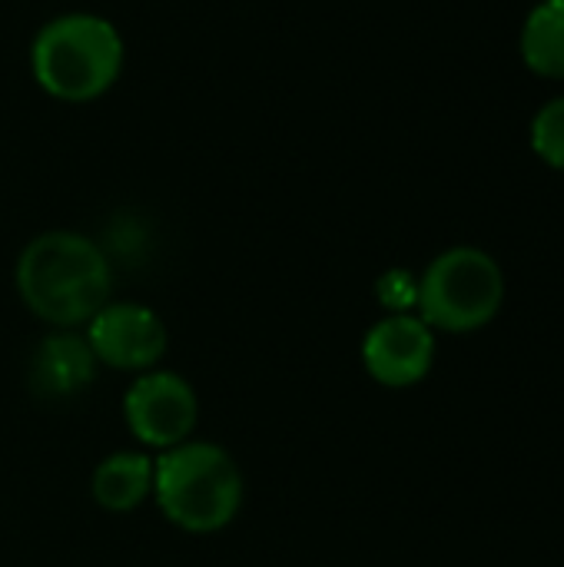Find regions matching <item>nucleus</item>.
<instances>
[{
	"label": "nucleus",
	"mask_w": 564,
	"mask_h": 567,
	"mask_svg": "<svg viewBox=\"0 0 564 567\" xmlns=\"http://www.w3.org/2000/svg\"><path fill=\"white\" fill-rule=\"evenodd\" d=\"M113 269L93 239L80 233H43L17 259L23 306L60 329L90 322L110 302Z\"/></svg>",
	"instance_id": "f257e3e1"
},
{
	"label": "nucleus",
	"mask_w": 564,
	"mask_h": 567,
	"mask_svg": "<svg viewBox=\"0 0 564 567\" xmlns=\"http://www.w3.org/2000/svg\"><path fill=\"white\" fill-rule=\"evenodd\" d=\"M153 495L176 528L213 535L239 515L243 472L226 449L213 442H183L153 462Z\"/></svg>",
	"instance_id": "f03ea898"
},
{
	"label": "nucleus",
	"mask_w": 564,
	"mask_h": 567,
	"mask_svg": "<svg viewBox=\"0 0 564 567\" xmlns=\"http://www.w3.org/2000/svg\"><path fill=\"white\" fill-rule=\"evenodd\" d=\"M37 83L66 103H86L113 86L123 66V40L116 27L93 13H66L50 20L30 50Z\"/></svg>",
	"instance_id": "7ed1b4c3"
},
{
	"label": "nucleus",
	"mask_w": 564,
	"mask_h": 567,
	"mask_svg": "<svg viewBox=\"0 0 564 567\" xmlns=\"http://www.w3.org/2000/svg\"><path fill=\"white\" fill-rule=\"evenodd\" d=\"M505 296L502 269L482 249L442 252L419 282L422 322L445 332H472L495 319Z\"/></svg>",
	"instance_id": "20e7f679"
},
{
	"label": "nucleus",
	"mask_w": 564,
	"mask_h": 567,
	"mask_svg": "<svg viewBox=\"0 0 564 567\" xmlns=\"http://www.w3.org/2000/svg\"><path fill=\"white\" fill-rule=\"evenodd\" d=\"M123 415L130 432L153 449H173L189 442L199 402L193 385L176 372H150L136 379L123 399Z\"/></svg>",
	"instance_id": "39448f33"
},
{
	"label": "nucleus",
	"mask_w": 564,
	"mask_h": 567,
	"mask_svg": "<svg viewBox=\"0 0 564 567\" xmlns=\"http://www.w3.org/2000/svg\"><path fill=\"white\" fill-rule=\"evenodd\" d=\"M86 346L96 362L120 372H143L166 352L163 319L136 302H106L86 329Z\"/></svg>",
	"instance_id": "423d86ee"
},
{
	"label": "nucleus",
	"mask_w": 564,
	"mask_h": 567,
	"mask_svg": "<svg viewBox=\"0 0 564 567\" xmlns=\"http://www.w3.org/2000/svg\"><path fill=\"white\" fill-rule=\"evenodd\" d=\"M432 355H435L432 329L406 312L372 326L362 342L366 372L389 389H406L422 382L432 369Z\"/></svg>",
	"instance_id": "0eeeda50"
},
{
	"label": "nucleus",
	"mask_w": 564,
	"mask_h": 567,
	"mask_svg": "<svg viewBox=\"0 0 564 567\" xmlns=\"http://www.w3.org/2000/svg\"><path fill=\"white\" fill-rule=\"evenodd\" d=\"M27 379H30L33 395L50 399V402H66L93 385L96 355L83 336L53 332L33 349Z\"/></svg>",
	"instance_id": "6e6552de"
},
{
	"label": "nucleus",
	"mask_w": 564,
	"mask_h": 567,
	"mask_svg": "<svg viewBox=\"0 0 564 567\" xmlns=\"http://www.w3.org/2000/svg\"><path fill=\"white\" fill-rule=\"evenodd\" d=\"M153 492V458L140 452H116L93 472V498L106 512H133Z\"/></svg>",
	"instance_id": "1a4fd4ad"
},
{
	"label": "nucleus",
	"mask_w": 564,
	"mask_h": 567,
	"mask_svg": "<svg viewBox=\"0 0 564 567\" xmlns=\"http://www.w3.org/2000/svg\"><path fill=\"white\" fill-rule=\"evenodd\" d=\"M522 56L542 76H564V0H545L529 17Z\"/></svg>",
	"instance_id": "9d476101"
},
{
	"label": "nucleus",
	"mask_w": 564,
	"mask_h": 567,
	"mask_svg": "<svg viewBox=\"0 0 564 567\" xmlns=\"http://www.w3.org/2000/svg\"><path fill=\"white\" fill-rule=\"evenodd\" d=\"M532 146L535 153L564 169V96L548 103L539 116H535V126H532Z\"/></svg>",
	"instance_id": "9b49d317"
},
{
	"label": "nucleus",
	"mask_w": 564,
	"mask_h": 567,
	"mask_svg": "<svg viewBox=\"0 0 564 567\" xmlns=\"http://www.w3.org/2000/svg\"><path fill=\"white\" fill-rule=\"evenodd\" d=\"M376 292H379L382 306L396 309L399 316H402L409 306H416V302H419V282H416L409 272H402V269H396V272H386V276L379 279Z\"/></svg>",
	"instance_id": "f8f14e48"
},
{
	"label": "nucleus",
	"mask_w": 564,
	"mask_h": 567,
	"mask_svg": "<svg viewBox=\"0 0 564 567\" xmlns=\"http://www.w3.org/2000/svg\"><path fill=\"white\" fill-rule=\"evenodd\" d=\"M123 226H126V233H120L116 226L106 233V249L103 252H106V259L120 256V259L133 262V259H140L146 252V233H143V226H136V219H126Z\"/></svg>",
	"instance_id": "ddd939ff"
}]
</instances>
